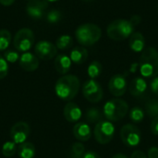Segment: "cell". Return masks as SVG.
<instances>
[{"label": "cell", "mask_w": 158, "mask_h": 158, "mask_svg": "<svg viewBox=\"0 0 158 158\" xmlns=\"http://www.w3.org/2000/svg\"><path fill=\"white\" fill-rule=\"evenodd\" d=\"M80 87L81 83L77 76L66 74L56 81L55 92L56 96L61 100L70 102L77 96Z\"/></svg>", "instance_id": "cell-1"}, {"label": "cell", "mask_w": 158, "mask_h": 158, "mask_svg": "<svg viewBox=\"0 0 158 158\" xmlns=\"http://www.w3.org/2000/svg\"><path fill=\"white\" fill-rule=\"evenodd\" d=\"M140 72L144 78H155L158 75V51L154 47L144 49L141 55Z\"/></svg>", "instance_id": "cell-2"}, {"label": "cell", "mask_w": 158, "mask_h": 158, "mask_svg": "<svg viewBox=\"0 0 158 158\" xmlns=\"http://www.w3.org/2000/svg\"><path fill=\"white\" fill-rule=\"evenodd\" d=\"M75 36L79 44L81 45L91 46L100 40L102 36V30L96 24L84 23L76 29Z\"/></svg>", "instance_id": "cell-3"}, {"label": "cell", "mask_w": 158, "mask_h": 158, "mask_svg": "<svg viewBox=\"0 0 158 158\" xmlns=\"http://www.w3.org/2000/svg\"><path fill=\"white\" fill-rule=\"evenodd\" d=\"M129 112V105L126 101L118 98L108 100L104 107L103 114L106 120L110 122H118L124 118Z\"/></svg>", "instance_id": "cell-4"}, {"label": "cell", "mask_w": 158, "mask_h": 158, "mask_svg": "<svg viewBox=\"0 0 158 158\" xmlns=\"http://www.w3.org/2000/svg\"><path fill=\"white\" fill-rule=\"evenodd\" d=\"M134 25L131 20L119 19L112 21L106 29L107 36L114 41L125 40L133 33Z\"/></svg>", "instance_id": "cell-5"}, {"label": "cell", "mask_w": 158, "mask_h": 158, "mask_svg": "<svg viewBox=\"0 0 158 158\" xmlns=\"http://www.w3.org/2000/svg\"><path fill=\"white\" fill-rule=\"evenodd\" d=\"M34 44V33L29 28H22L14 36L13 44L19 52H28Z\"/></svg>", "instance_id": "cell-6"}, {"label": "cell", "mask_w": 158, "mask_h": 158, "mask_svg": "<svg viewBox=\"0 0 158 158\" xmlns=\"http://www.w3.org/2000/svg\"><path fill=\"white\" fill-rule=\"evenodd\" d=\"M115 131V126L112 122L102 120L95 125L94 129V136L98 143L103 145L107 144L113 140Z\"/></svg>", "instance_id": "cell-7"}, {"label": "cell", "mask_w": 158, "mask_h": 158, "mask_svg": "<svg viewBox=\"0 0 158 158\" xmlns=\"http://www.w3.org/2000/svg\"><path fill=\"white\" fill-rule=\"evenodd\" d=\"M81 91L85 99L93 104L101 102L104 97V91L101 84L93 79H90L83 83Z\"/></svg>", "instance_id": "cell-8"}, {"label": "cell", "mask_w": 158, "mask_h": 158, "mask_svg": "<svg viewBox=\"0 0 158 158\" xmlns=\"http://www.w3.org/2000/svg\"><path fill=\"white\" fill-rule=\"evenodd\" d=\"M120 139L128 147H135L142 141V134L139 128L134 124H126L120 130Z\"/></svg>", "instance_id": "cell-9"}, {"label": "cell", "mask_w": 158, "mask_h": 158, "mask_svg": "<svg viewBox=\"0 0 158 158\" xmlns=\"http://www.w3.org/2000/svg\"><path fill=\"white\" fill-rule=\"evenodd\" d=\"M34 53L39 59L50 60L56 56L57 48L56 44L49 41H39L34 46Z\"/></svg>", "instance_id": "cell-10"}, {"label": "cell", "mask_w": 158, "mask_h": 158, "mask_svg": "<svg viewBox=\"0 0 158 158\" xmlns=\"http://www.w3.org/2000/svg\"><path fill=\"white\" fill-rule=\"evenodd\" d=\"M31 132L30 126L24 121L15 123L10 130V138L16 144H20L26 142Z\"/></svg>", "instance_id": "cell-11"}, {"label": "cell", "mask_w": 158, "mask_h": 158, "mask_svg": "<svg viewBox=\"0 0 158 158\" xmlns=\"http://www.w3.org/2000/svg\"><path fill=\"white\" fill-rule=\"evenodd\" d=\"M128 89L126 78L121 74H116L111 77L108 82V90L110 94L116 97H120L125 94Z\"/></svg>", "instance_id": "cell-12"}, {"label": "cell", "mask_w": 158, "mask_h": 158, "mask_svg": "<svg viewBox=\"0 0 158 158\" xmlns=\"http://www.w3.org/2000/svg\"><path fill=\"white\" fill-rule=\"evenodd\" d=\"M48 5L46 0H31L26 6V12L31 19H41L45 15Z\"/></svg>", "instance_id": "cell-13"}, {"label": "cell", "mask_w": 158, "mask_h": 158, "mask_svg": "<svg viewBox=\"0 0 158 158\" xmlns=\"http://www.w3.org/2000/svg\"><path fill=\"white\" fill-rule=\"evenodd\" d=\"M19 66L22 69L25 71L32 72L36 70L39 68V58L36 56V55L31 53V52H25L23 53L19 59Z\"/></svg>", "instance_id": "cell-14"}, {"label": "cell", "mask_w": 158, "mask_h": 158, "mask_svg": "<svg viewBox=\"0 0 158 158\" xmlns=\"http://www.w3.org/2000/svg\"><path fill=\"white\" fill-rule=\"evenodd\" d=\"M63 114L66 120L69 123H77L82 116L81 109L73 102H69L66 104L63 109Z\"/></svg>", "instance_id": "cell-15"}, {"label": "cell", "mask_w": 158, "mask_h": 158, "mask_svg": "<svg viewBox=\"0 0 158 158\" xmlns=\"http://www.w3.org/2000/svg\"><path fill=\"white\" fill-rule=\"evenodd\" d=\"M73 135L79 142H87L92 137V129L87 122H77L73 127Z\"/></svg>", "instance_id": "cell-16"}, {"label": "cell", "mask_w": 158, "mask_h": 158, "mask_svg": "<svg viewBox=\"0 0 158 158\" xmlns=\"http://www.w3.org/2000/svg\"><path fill=\"white\" fill-rule=\"evenodd\" d=\"M147 90V82L142 77L134 78L129 84V92L134 97L143 96Z\"/></svg>", "instance_id": "cell-17"}, {"label": "cell", "mask_w": 158, "mask_h": 158, "mask_svg": "<svg viewBox=\"0 0 158 158\" xmlns=\"http://www.w3.org/2000/svg\"><path fill=\"white\" fill-rule=\"evenodd\" d=\"M71 59L69 56L65 55V54H60L57 55L55 58V69L56 70L61 74V75H66L71 68Z\"/></svg>", "instance_id": "cell-18"}, {"label": "cell", "mask_w": 158, "mask_h": 158, "mask_svg": "<svg viewBox=\"0 0 158 158\" xmlns=\"http://www.w3.org/2000/svg\"><path fill=\"white\" fill-rule=\"evenodd\" d=\"M129 45L131 49L134 52H143L144 50L145 45V40L143 35L139 31L133 32L130 37Z\"/></svg>", "instance_id": "cell-19"}, {"label": "cell", "mask_w": 158, "mask_h": 158, "mask_svg": "<svg viewBox=\"0 0 158 158\" xmlns=\"http://www.w3.org/2000/svg\"><path fill=\"white\" fill-rule=\"evenodd\" d=\"M69 57L73 63H75L77 65H81L87 60L88 51L83 46H76L71 50Z\"/></svg>", "instance_id": "cell-20"}, {"label": "cell", "mask_w": 158, "mask_h": 158, "mask_svg": "<svg viewBox=\"0 0 158 158\" xmlns=\"http://www.w3.org/2000/svg\"><path fill=\"white\" fill-rule=\"evenodd\" d=\"M17 153L19 158H33L36 154V149L31 143L25 142L19 144Z\"/></svg>", "instance_id": "cell-21"}, {"label": "cell", "mask_w": 158, "mask_h": 158, "mask_svg": "<svg viewBox=\"0 0 158 158\" xmlns=\"http://www.w3.org/2000/svg\"><path fill=\"white\" fill-rule=\"evenodd\" d=\"M104 118L103 111L97 107H90L85 112V119L90 124H97Z\"/></svg>", "instance_id": "cell-22"}, {"label": "cell", "mask_w": 158, "mask_h": 158, "mask_svg": "<svg viewBox=\"0 0 158 158\" xmlns=\"http://www.w3.org/2000/svg\"><path fill=\"white\" fill-rule=\"evenodd\" d=\"M73 44V39L69 34L60 35L56 41V46L59 50H66L71 47Z\"/></svg>", "instance_id": "cell-23"}, {"label": "cell", "mask_w": 158, "mask_h": 158, "mask_svg": "<svg viewBox=\"0 0 158 158\" xmlns=\"http://www.w3.org/2000/svg\"><path fill=\"white\" fill-rule=\"evenodd\" d=\"M102 70H103V66L102 64L99 62V61H93L89 66H88V69H87V73H88V76L93 79V80H95L96 78H98L101 73H102Z\"/></svg>", "instance_id": "cell-24"}, {"label": "cell", "mask_w": 158, "mask_h": 158, "mask_svg": "<svg viewBox=\"0 0 158 158\" xmlns=\"http://www.w3.org/2000/svg\"><path fill=\"white\" fill-rule=\"evenodd\" d=\"M145 112L153 119L158 117V99H150L145 103Z\"/></svg>", "instance_id": "cell-25"}, {"label": "cell", "mask_w": 158, "mask_h": 158, "mask_svg": "<svg viewBox=\"0 0 158 158\" xmlns=\"http://www.w3.org/2000/svg\"><path fill=\"white\" fill-rule=\"evenodd\" d=\"M12 35L9 31L6 29L0 30V51H6L11 43Z\"/></svg>", "instance_id": "cell-26"}, {"label": "cell", "mask_w": 158, "mask_h": 158, "mask_svg": "<svg viewBox=\"0 0 158 158\" xmlns=\"http://www.w3.org/2000/svg\"><path fill=\"white\" fill-rule=\"evenodd\" d=\"M85 153V146L81 142H76L72 144L69 155L71 158H83Z\"/></svg>", "instance_id": "cell-27"}, {"label": "cell", "mask_w": 158, "mask_h": 158, "mask_svg": "<svg viewBox=\"0 0 158 158\" xmlns=\"http://www.w3.org/2000/svg\"><path fill=\"white\" fill-rule=\"evenodd\" d=\"M130 118L134 123H140L144 118V111L140 106H134L130 111Z\"/></svg>", "instance_id": "cell-28"}, {"label": "cell", "mask_w": 158, "mask_h": 158, "mask_svg": "<svg viewBox=\"0 0 158 158\" xmlns=\"http://www.w3.org/2000/svg\"><path fill=\"white\" fill-rule=\"evenodd\" d=\"M18 147L16 146V143L12 141L6 142L2 146V154L6 157H12L17 153Z\"/></svg>", "instance_id": "cell-29"}, {"label": "cell", "mask_w": 158, "mask_h": 158, "mask_svg": "<svg viewBox=\"0 0 158 158\" xmlns=\"http://www.w3.org/2000/svg\"><path fill=\"white\" fill-rule=\"evenodd\" d=\"M61 18H62V14L57 9H51L50 11H48L45 14V19H46L47 22L51 23V24H56V23L59 22Z\"/></svg>", "instance_id": "cell-30"}, {"label": "cell", "mask_w": 158, "mask_h": 158, "mask_svg": "<svg viewBox=\"0 0 158 158\" xmlns=\"http://www.w3.org/2000/svg\"><path fill=\"white\" fill-rule=\"evenodd\" d=\"M3 56L6 60V62L9 63H15L19 59V55L18 51H14V50H6L4 52Z\"/></svg>", "instance_id": "cell-31"}, {"label": "cell", "mask_w": 158, "mask_h": 158, "mask_svg": "<svg viewBox=\"0 0 158 158\" xmlns=\"http://www.w3.org/2000/svg\"><path fill=\"white\" fill-rule=\"evenodd\" d=\"M8 73V64L3 56L0 55V80L6 77Z\"/></svg>", "instance_id": "cell-32"}, {"label": "cell", "mask_w": 158, "mask_h": 158, "mask_svg": "<svg viewBox=\"0 0 158 158\" xmlns=\"http://www.w3.org/2000/svg\"><path fill=\"white\" fill-rule=\"evenodd\" d=\"M150 88H151V91L158 96V76L153 78L152 81H151V84H150Z\"/></svg>", "instance_id": "cell-33"}, {"label": "cell", "mask_w": 158, "mask_h": 158, "mask_svg": "<svg viewBox=\"0 0 158 158\" xmlns=\"http://www.w3.org/2000/svg\"><path fill=\"white\" fill-rule=\"evenodd\" d=\"M151 132L154 134V135H156L158 136V117L155 118L151 123Z\"/></svg>", "instance_id": "cell-34"}, {"label": "cell", "mask_w": 158, "mask_h": 158, "mask_svg": "<svg viewBox=\"0 0 158 158\" xmlns=\"http://www.w3.org/2000/svg\"><path fill=\"white\" fill-rule=\"evenodd\" d=\"M148 158H158V147H151L148 150V155H147Z\"/></svg>", "instance_id": "cell-35"}, {"label": "cell", "mask_w": 158, "mask_h": 158, "mask_svg": "<svg viewBox=\"0 0 158 158\" xmlns=\"http://www.w3.org/2000/svg\"><path fill=\"white\" fill-rule=\"evenodd\" d=\"M131 158H148V157L146 156V155H145L143 151L136 150V151H134V152L131 154Z\"/></svg>", "instance_id": "cell-36"}, {"label": "cell", "mask_w": 158, "mask_h": 158, "mask_svg": "<svg viewBox=\"0 0 158 158\" xmlns=\"http://www.w3.org/2000/svg\"><path fill=\"white\" fill-rule=\"evenodd\" d=\"M83 158H101V156L94 151H86Z\"/></svg>", "instance_id": "cell-37"}, {"label": "cell", "mask_w": 158, "mask_h": 158, "mask_svg": "<svg viewBox=\"0 0 158 158\" xmlns=\"http://www.w3.org/2000/svg\"><path fill=\"white\" fill-rule=\"evenodd\" d=\"M14 2H15V0H0V4L5 6H11Z\"/></svg>", "instance_id": "cell-38"}, {"label": "cell", "mask_w": 158, "mask_h": 158, "mask_svg": "<svg viewBox=\"0 0 158 158\" xmlns=\"http://www.w3.org/2000/svg\"><path fill=\"white\" fill-rule=\"evenodd\" d=\"M111 158H128L127 156H125L124 154H120V153H118V154H116L115 156H113Z\"/></svg>", "instance_id": "cell-39"}, {"label": "cell", "mask_w": 158, "mask_h": 158, "mask_svg": "<svg viewBox=\"0 0 158 158\" xmlns=\"http://www.w3.org/2000/svg\"><path fill=\"white\" fill-rule=\"evenodd\" d=\"M47 2H56V1H58V0H46Z\"/></svg>", "instance_id": "cell-40"}, {"label": "cell", "mask_w": 158, "mask_h": 158, "mask_svg": "<svg viewBox=\"0 0 158 158\" xmlns=\"http://www.w3.org/2000/svg\"><path fill=\"white\" fill-rule=\"evenodd\" d=\"M83 1H85V2H90V1H93V0H83Z\"/></svg>", "instance_id": "cell-41"}, {"label": "cell", "mask_w": 158, "mask_h": 158, "mask_svg": "<svg viewBox=\"0 0 158 158\" xmlns=\"http://www.w3.org/2000/svg\"><path fill=\"white\" fill-rule=\"evenodd\" d=\"M28 1H31V0H28Z\"/></svg>", "instance_id": "cell-42"}]
</instances>
